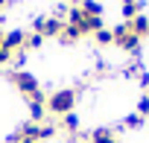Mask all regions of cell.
<instances>
[{
    "mask_svg": "<svg viewBox=\"0 0 149 143\" xmlns=\"http://www.w3.org/2000/svg\"><path fill=\"white\" fill-rule=\"evenodd\" d=\"M123 3H137V0H123Z\"/></svg>",
    "mask_w": 149,
    "mask_h": 143,
    "instance_id": "cell-15",
    "label": "cell"
},
{
    "mask_svg": "<svg viewBox=\"0 0 149 143\" xmlns=\"http://www.w3.org/2000/svg\"><path fill=\"white\" fill-rule=\"evenodd\" d=\"M97 41H100V44H114V32H111V29H100V32H97Z\"/></svg>",
    "mask_w": 149,
    "mask_h": 143,
    "instance_id": "cell-8",
    "label": "cell"
},
{
    "mask_svg": "<svg viewBox=\"0 0 149 143\" xmlns=\"http://www.w3.org/2000/svg\"><path fill=\"white\" fill-rule=\"evenodd\" d=\"M129 26H132V32H134L137 38L149 35V18H146V15H134V18L129 21Z\"/></svg>",
    "mask_w": 149,
    "mask_h": 143,
    "instance_id": "cell-6",
    "label": "cell"
},
{
    "mask_svg": "<svg viewBox=\"0 0 149 143\" xmlns=\"http://www.w3.org/2000/svg\"><path fill=\"white\" fill-rule=\"evenodd\" d=\"M91 140H94V143H120L111 128H97V131L91 134Z\"/></svg>",
    "mask_w": 149,
    "mask_h": 143,
    "instance_id": "cell-7",
    "label": "cell"
},
{
    "mask_svg": "<svg viewBox=\"0 0 149 143\" xmlns=\"http://www.w3.org/2000/svg\"><path fill=\"white\" fill-rule=\"evenodd\" d=\"M73 105H76V91H70V88H64V91H56V94H50L47 96V108L53 111V114H70L73 111Z\"/></svg>",
    "mask_w": 149,
    "mask_h": 143,
    "instance_id": "cell-1",
    "label": "cell"
},
{
    "mask_svg": "<svg viewBox=\"0 0 149 143\" xmlns=\"http://www.w3.org/2000/svg\"><path fill=\"white\" fill-rule=\"evenodd\" d=\"M24 44H26V38H24V32H18V29L3 35V50H6V53H15V50H21Z\"/></svg>",
    "mask_w": 149,
    "mask_h": 143,
    "instance_id": "cell-5",
    "label": "cell"
},
{
    "mask_svg": "<svg viewBox=\"0 0 149 143\" xmlns=\"http://www.w3.org/2000/svg\"><path fill=\"white\" fill-rule=\"evenodd\" d=\"M137 114H140V117H149V96H140V102H137Z\"/></svg>",
    "mask_w": 149,
    "mask_h": 143,
    "instance_id": "cell-10",
    "label": "cell"
},
{
    "mask_svg": "<svg viewBox=\"0 0 149 143\" xmlns=\"http://www.w3.org/2000/svg\"><path fill=\"white\" fill-rule=\"evenodd\" d=\"M9 58H12V53H6V50H3V47H0V64H6V61H9Z\"/></svg>",
    "mask_w": 149,
    "mask_h": 143,
    "instance_id": "cell-13",
    "label": "cell"
},
{
    "mask_svg": "<svg viewBox=\"0 0 149 143\" xmlns=\"http://www.w3.org/2000/svg\"><path fill=\"white\" fill-rule=\"evenodd\" d=\"M12 82H15V85H18V91H24L29 99L41 91V88H38V79H35L32 73H12Z\"/></svg>",
    "mask_w": 149,
    "mask_h": 143,
    "instance_id": "cell-3",
    "label": "cell"
},
{
    "mask_svg": "<svg viewBox=\"0 0 149 143\" xmlns=\"http://www.w3.org/2000/svg\"><path fill=\"white\" fill-rule=\"evenodd\" d=\"M6 3H9V0H0V9H3V6H6Z\"/></svg>",
    "mask_w": 149,
    "mask_h": 143,
    "instance_id": "cell-14",
    "label": "cell"
},
{
    "mask_svg": "<svg viewBox=\"0 0 149 143\" xmlns=\"http://www.w3.org/2000/svg\"><path fill=\"white\" fill-rule=\"evenodd\" d=\"M114 44H117L120 50H126V53H137L140 38L132 32V26H129V24H123V26H117V29H114Z\"/></svg>",
    "mask_w": 149,
    "mask_h": 143,
    "instance_id": "cell-2",
    "label": "cell"
},
{
    "mask_svg": "<svg viewBox=\"0 0 149 143\" xmlns=\"http://www.w3.org/2000/svg\"><path fill=\"white\" fill-rule=\"evenodd\" d=\"M146 96H149V94H146Z\"/></svg>",
    "mask_w": 149,
    "mask_h": 143,
    "instance_id": "cell-17",
    "label": "cell"
},
{
    "mask_svg": "<svg viewBox=\"0 0 149 143\" xmlns=\"http://www.w3.org/2000/svg\"><path fill=\"white\" fill-rule=\"evenodd\" d=\"M73 3H82V0H73Z\"/></svg>",
    "mask_w": 149,
    "mask_h": 143,
    "instance_id": "cell-16",
    "label": "cell"
},
{
    "mask_svg": "<svg viewBox=\"0 0 149 143\" xmlns=\"http://www.w3.org/2000/svg\"><path fill=\"white\" fill-rule=\"evenodd\" d=\"M123 15H126V21H132L134 15H140L137 12V3H123Z\"/></svg>",
    "mask_w": 149,
    "mask_h": 143,
    "instance_id": "cell-9",
    "label": "cell"
},
{
    "mask_svg": "<svg viewBox=\"0 0 149 143\" xmlns=\"http://www.w3.org/2000/svg\"><path fill=\"white\" fill-rule=\"evenodd\" d=\"M61 29H64V24H61L58 18H50V21L38 18V21H35V32H38V35H61Z\"/></svg>",
    "mask_w": 149,
    "mask_h": 143,
    "instance_id": "cell-4",
    "label": "cell"
},
{
    "mask_svg": "<svg viewBox=\"0 0 149 143\" xmlns=\"http://www.w3.org/2000/svg\"><path fill=\"white\" fill-rule=\"evenodd\" d=\"M143 123V117L140 114H132V117H126V126H140Z\"/></svg>",
    "mask_w": 149,
    "mask_h": 143,
    "instance_id": "cell-12",
    "label": "cell"
},
{
    "mask_svg": "<svg viewBox=\"0 0 149 143\" xmlns=\"http://www.w3.org/2000/svg\"><path fill=\"white\" fill-rule=\"evenodd\" d=\"M64 126H67L70 131H76V126H79V120H76V114H64Z\"/></svg>",
    "mask_w": 149,
    "mask_h": 143,
    "instance_id": "cell-11",
    "label": "cell"
}]
</instances>
